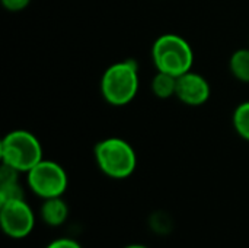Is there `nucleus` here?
I'll list each match as a JSON object with an SVG mask.
<instances>
[{
	"label": "nucleus",
	"mask_w": 249,
	"mask_h": 248,
	"mask_svg": "<svg viewBox=\"0 0 249 248\" xmlns=\"http://www.w3.org/2000/svg\"><path fill=\"white\" fill-rule=\"evenodd\" d=\"M139 86V66L133 58H125L111 64L101 79L102 98L114 107H124L130 104L136 98Z\"/></svg>",
	"instance_id": "nucleus-1"
},
{
	"label": "nucleus",
	"mask_w": 249,
	"mask_h": 248,
	"mask_svg": "<svg viewBox=\"0 0 249 248\" xmlns=\"http://www.w3.org/2000/svg\"><path fill=\"white\" fill-rule=\"evenodd\" d=\"M93 156L101 172L112 180H125L137 168L133 146L121 137H107L95 145Z\"/></svg>",
	"instance_id": "nucleus-2"
},
{
	"label": "nucleus",
	"mask_w": 249,
	"mask_h": 248,
	"mask_svg": "<svg viewBox=\"0 0 249 248\" xmlns=\"http://www.w3.org/2000/svg\"><path fill=\"white\" fill-rule=\"evenodd\" d=\"M152 60L156 70L179 77L193 69L194 51L190 42L181 35L163 34L152 45Z\"/></svg>",
	"instance_id": "nucleus-3"
},
{
	"label": "nucleus",
	"mask_w": 249,
	"mask_h": 248,
	"mask_svg": "<svg viewBox=\"0 0 249 248\" xmlns=\"http://www.w3.org/2000/svg\"><path fill=\"white\" fill-rule=\"evenodd\" d=\"M1 162L26 174L42 158V146L38 137L28 130H12L0 142Z\"/></svg>",
	"instance_id": "nucleus-4"
},
{
	"label": "nucleus",
	"mask_w": 249,
	"mask_h": 248,
	"mask_svg": "<svg viewBox=\"0 0 249 248\" xmlns=\"http://www.w3.org/2000/svg\"><path fill=\"white\" fill-rule=\"evenodd\" d=\"M26 184L29 190L42 200L63 197L69 187V177L58 162L42 159L26 172Z\"/></svg>",
	"instance_id": "nucleus-5"
},
{
	"label": "nucleus",
	"mask_w": 249,
	"mask_h": 248,
	"mask_svg": "<svg viewBox=\"0 0 249 248\" xmlns=\"http://www.w3.org/2000/svg\"><path fill=\"white\" fill-rule=\"evenodd\" d=\"M0 227L9 238H26L35 228V213L25 199L3 203L0 205Z\"/></svg>",
	"instance_id": "nucleus-6"
},
{
	"label": "nucleus",
	"mask_w": 249,
	"mask_h": 248,
	"mask_svg": "<svg viewBox=\"0 0 249 248\" xmlns=\"http://www.w3.org/2000/svg\"><path fill=\"white\" fill-rule=\"evenodd\" d=\"M210 95H212L210 83L200 73L190 70L178 77L177 98L182 104L190 107H200L210 99Z\"/></svg>",
	"instance_id": "nucleus-7"
},
{
	"label": "nucleus",
	"mask_w": 249,
	"mask_h": 248,
	"mask_svg": "<svg viewBox=\"0 0 249 248\" xmlns=\"http://www.w3.org/2000/svg\"><path fill=\"white\" fill-rule=\"evenodd\" d=\"M69 215H70V209L63 197L45 199L42 200V205L39 208L41 221L53 228L64 225L69 219Z\"/></svg>",
	"instance_id": "nucleus-8"
},
{
	"label": "nucleus",
	"mask_w": 249,
	"mask_h": 248,
	"mask_svg": "<svg viewBox=\"0 0 249 248\" xmlns=\"http://www.w3.org/2000/svg\"><path fill=\"white\" fill-rule=\"evenodd\" d=\"M177 86H178V77L166 73V72H156V75L152 79V92L159 99H169L177 96Z\"/></svg>",
	"instance_id": "nucleus-9"
},
{
	"label": "nucleus",
	"mask_w": 249,
	"mask_h": 248,
	"mask_svg": "<svg viewBox=\"0 0 249 248\" xmlns=\"http://www.w3.org/2000/svg\"><path fill=\"white\" fill-rule=\"evenodd\" d=\"M229 70L236 80L249 83V48H239L231 56Z\"/></svg>",
	"instance_id": "nucleus-10"
},
{
	"label": "nucleus",
	"mask_w": 249,
	"mask_h": 248,
	"mask_svg": "<svg viewBox=\"0 0 249 248\" xmlns=\"http://www.w3.org/2000/svg\"><path fill=\"white\" fill-rule=\"evenodd\" d=\"M232 123L235 132L249 142V101L239 104L232 115Z\"/></svg>",
	"instance_id": "nucleus-11"
},
{
	"label": "nucleus",
	"mask_w": 249,
	"mask_h": 248,
	"mask_svg": "<svg viewBox=\"0 0 249 248\" xmlns=\"http://www.w3.org/2000/svg\"><path fill=\"white\" fill-rule=\"evenodd\" d=\"M174 219L169 213L163 212V210H158L155 213L150 215L149 218V228L158 234V235H168L174 231Z\"/></svg>",
	"instance_id": "nucleus-12"
},
{
	"label": "nucleus",
	"mask_w": 249,
	"mask_h": 248,
	"mask_svg": "<svg viewBox=\"0 0 249 248\" xmlns=\"http://www.w3.org/2000/svg\"><path fill=\"white\" fill-rule=\"evenodd\" d=\"M23 199H25V190L19 181L0 184V205L13 200H23Z\"/></svg>",
	"instance_id": "nucleus-13"
},
{
	"label": "nucleus",
	"mask_w": 249,
	"mask_h": 248,
	"mask_svg": "<svg viewBox=\"0 0 249 248\" xmlns=\"http://www.w3.org/2000/svg\"><path fill=\"white\" fill-rule=\"evenodd\" d=\"M45 248H83L82 244L73 238H69V237H60V238H55L53 241H50L47 244Z\"/></svg>",
	"instance_id": "nucleus-14"
},
{
	"label": "nucleus",
	"mask_w": 249,
	"mask_h": 248,
	"mask_svg": "<svg viewBox=\"0 0 249 248\" xmlns=\"http://www.w3.org/2000/svg\"><path fill=\"white\" fill-rule=\"evenodd\" d=\"M3 7L9 12H20L26 9L31 3V0H0Z\"/></svg>",
	"instance_id": "nucleus-15"
},
{
	"label": "nucleus",
	"mask_w": 249,
	"mask_h": 248,
	"mask_svg": "<svg viewBox=\"0 0 249 248\" xmlns=\"http://www.w3.org/2000/svg\"><path fill=\"white\" fill-rule=\"evenodd\" d=\"M123 248H149L147 246H143V244H128Z\"/></svg>",
	"instance_id": "nucleus-16"
}]
</instances>
